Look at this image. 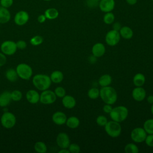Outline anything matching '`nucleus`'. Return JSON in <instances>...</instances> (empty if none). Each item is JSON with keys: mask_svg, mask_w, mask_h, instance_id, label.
Instances as JSON below:
<instances>
[{"mask_svg": "<svg viewBox=\"0 0 153 153\" xmlns=\"http://www.w3.org/2000/svg\"><path fill=\"white\" fill-rule=\"evenodd\" d=\"M16 43L13 41H5L1 45V50L5 55H13L17 51Z\"/></svg>", "mask_w": 153, "mask_h": 153, "instance_id": "obj_8", "label": "nucleus"}, {"mask_svg": "<svg viewBox=\"0 0 153 153\" xmlns=\"http://www.w3.org/2000/svg\"><path fill=\"white\" fill-rule=\"evenodd\" d=\"M7 61V58L5 55L2 53H0V67L4 66Z\"/></svg>", "mask_w": 153, "mask_h": 153, "instance_id": "obj_42", "label": "nucleus"}, {"mask_svg": "<svg viewBox=\"0 0 153 153\" xmlns=\"http://www.w3.org/2000/svg\"><path fill=\"white\" fill-rule=\"evenodd\" d=\"M112 108H113L112 107L111 105L106 103V104L103 106V111L105 113H106V114H109V113L111 112Z\"/></svg>", "mask_w": 153, "mask_h": 153, "instance_id": "obj_41", "label": "nucleus"}, {"mask_svg": "<svg viewBox=\"0 0 153 153\" xmlns=\"http://www.w3.org/2000/svg\"><path fill=\"white\" fill-rule=\"evenodd\" d=\"M69 149H67V148H62V149H60L59 151V153H69Z\"/></svg>", "mask_w": 153, "mask_h": 153, "instance_id": "obj_47", "label": "nucleus"}, {"mask_svg": "<svg viewBox=\"0 0 153 153\" xmlns=\"http://www.w3.org/2000/svg\"><path fill=\"white\" fill-rule=\"evenodd\" d=\"M0 7H1V2H0Z\"/></svg>", "mask_w": 153, "mask_h": 153, "instance_id": "obj_51", "label": "nucleus"}, {"mask_svg": "<svg viewBox=\"0 0 153 153\" xmlns=\"http://www.w3.org/2000/svg\"><path fill=\"white\" fill-rule=\"evenodd\" d=\"M133 82L136 87H142L145 82V76L143 74L137 73L133 76Z\"/></svg>", "mask_w": 153, "mask_h": 153, "instance_id": "obj_24", "label": "nucleus"}, {"mask_svg": "<svg viewBox=\"0 0 153 153\" xmlns=\"http://www.w3.org/2000/svg\"><path fill=\"white\" fill-rule=\"evenodd\" d=\"M11 100V92L4 91L0 94V107L7 106Z\"/></svg>", "mask_w": 153, "mask_h": 153, "instance_id": "obj_19", "label": "nucleus"}, {"mask_svg": "<svg viewBox=\"0 0 153 153\" xmlns=\"http://www.w3.org/2000/svg\"><path fill=\"white\" fill-rule=\"evenodd\" d=\"M29 19V15L28 13L24 10L18 11L14 19V23L18 26H23L25 25Z\"/></svg>", "mask_w": 153, "mask_h": 153, "instance_id": "obj_11", "label": "nucleus"}, {"mask_svg": "<svg viewBox=\"0 0 153 153\" xmlns=\"http://www.w3.org/2000/svg\"><path fill=\"white\" fill-rule=\"evenodd\" d=\"M99 96L105 103L111 105L116 102L118 98L116 90L110 86L102 87L99 90Z\"/></svg>", "mask_w": 153, "mask_h": 153, "instance_id": "obj_1", "label": "nucleus"}, {"mask_svg": "<svg viewBox=\"0 0 153 153\" xmlns=\"http://www.w3.org/2000/svg\"><path fill=\"white\" fill-rule=\"evenodd\" d=\"M147 101L149 103L152 104L153 103V95H149L147 97Z\"/></svg>", "mask_w": 153, "mask_h": 153, "instance_id": "obj_46", "label": "nucleus"}, {"mask_svg": "<svg viewBox=\"0 0 153 153\" xmlns=\"http://www.w3.org/2000/svg\"><path fill=\"white\" fill-rule=\"evenodd\" d=\"M16 123V118L14 114L10 112H5L1 117L2 126L7 129L13 128Z\"/></svg>", "mask_w": 153, "mask_h": 153, "instance_id": "obj_6", "label": "nucleus"}, {"mask_svg": "<svg viewBox=\"0 0 153 153\" xmlns=\"http://www.w3.org/2000/svg\"><path fill=\"white\" fill-rule=\"evenodd\" d=\"M151 113H152V115H153V103H152V105H151Z\"/></svg>", "mask_w": 153, "mask_h": 153, "instance_id": "obj_48", "label": "nucleus"}, {"mask_svg": "<svg viewBox=\"0 0 153 153\" xmlns=\"http://www.w3.org/2000/svg\"><path fill=\"white\" fill-rule=\"evenodd\" d=\"M98 82L101 87L109 86L112 82V77L109 74L103 75L99 78Z\"/></svg>", "mask_w": 153, "mask_h": 153, "instance_id": "obj_26", "label": "nucleus"}, {"mask_svg": "<svg viewBox=\"0 0 153 153\" xmlns=\"http://www.w3.org/2000/svg\"><path fill=\"white\" fill-rule=\"evenodd\" d=\"M62 105L67 109H72L76 105L75 99L71 95H65L62 97Z\"/></svg>", "mask_w": 153, "mask_h": 153, "instance_id": "obj_18", "label": "nucleus"}, {"mask_svg": "<svg viewBox=\"0 0 153 153\" xmlns=\"http://www.w3.org/2000/svg\"><path fill=\"white\" fill-rule=\"evenodd\" d=\"M108 123L107 118L104 115H99L96 118V123L98 126H105Z\"/></svg>", "mask_w": 153, "mask_h": 153, "instance_id": "obj_36", "label": "nucleus"}, {"mask_svg": "<svg viewBox=\"0 0 153 153\" xmlns=\"http://www.w3.org/2000/svg\"><path fill=\"white\" fill-rule=\"evenodd\" d=\"M143 128L148 134H153V118L146 120L143 124Z\"/></svg>", "mask_w": 153, "mask_h": 153, "instance_id": "obj_29", "label": "nucleus"}, {"mask_svg": "<svg viewBox=\"0 0 153 153\" xmlns=\"http://www.w3.org/2000/svg\"><path fill=\"white\" fill-rule=\"evenodd\" d=\"M67 120L66 115L65 113L61 111H57L52 115V120L56 124L62 126L66 123Z\"/></svg>", "mask_w": 153, "mask_h": 153, "instance_id": "obj_15", "label": "nucleus"}, {"mask_svg": "<svg viewBox=\"0 0 153 153\" xmlns=\"http://www.w3.org/2000/svg\"><path fill=\"white\" fill-rule=\"evenodd\" d=\"M79 120L76 117L72 116L67 118L66 121V126L70 128H76L79 125Z\"/></svg>", "mask_w": 153, "mask_h": 153, "instance_id": "obj_25", "label": "nucleus"}, {"mask_svg": "<svg viewBox=\"0 0 153 153\" xmlns=\"http://www.w3.org/2000/svg\"><path fill=\"white\" fill-rule=\"evenodd\" d=\"M11 19V14L8 8L0 7V23H8Z\"/></svg>", "mask_w": 153, "mask_h": 153, "instance_id": "obj_20", "label": "nucleus"}, {"mask_svg": "<svg viewBox=\"0 0 153 153\" xmlns=\"http://www.w3.org/2000/svg\"><path fill=\"white\" fill-rule=\"evenodd\" d=\"M126 2L128 4L131 5L136 4L137 3V0H126Z\"/></svg>", "mask_w": 153, "mask_h": 153, "instance_id": "obj_45", "label": "nucleus"}, {"mask_svg": "<svg viewBox=\"0 0 153 153\" xmlns=\"http://www.w3.org/2000/svg\"><path fill=\"white\" fill-rule=\"evenodd\" d=\"M1 6L6 8H10L13 4V0H0Z\"/></svg>", "mask_w": 153, "mask_h": 153, "instance_id": "obj_38", "label": "nucleus"}, {"mask_svg": "<svg viewBox=\"0 0 153 153\" xmlns=\"http://www.w3.org/2000/svg\"><path fill=\"white\" fill-rule=\"evenodd\" d=\"M121 25L120 24V22H117L115 23H114L112 25V27H113V29L114 30H117V31H119L120 30V29L121 28Z\"/></svg>", "mask_w": 153, "mask_h": 153, "instance_id": "obj_44", "label": "nucleus"}, {"mask_svg": "<svg viewBox=\"0 0 153 153\" xmlns=\"http://www.w3.org/2000/svg\"><path fill=\"white\" fill-rule=\"evenodd\" d=\"M44 41L43 37L40 35H35L30 38V43L33 46H37L42 43Z\"/></svg>", "mask_w": 153, "mask_h": 153, "instance_id": "obj_32", "label": "nucleus"}, {"mask_svg": "<svg viewBox=\"0 0 153 153\" xmlns=\"http://www.w3.org/2000/svg\"><path fill=\"white\" fill-rule=\"evenodd\" d=\"M46 19H47V18L44 14H40L38 16V17L37 18L38 22L40 23H42L45 22Z\"/></svg>", "mask_w": 153, "mask_h": 153, "instance_id": "obj_43", "label": "nucleus"}, {"mask_svg": "<svg viewBox=\"0 0 153 153\" xmlns=\"http://www.w3.org/2000/svg\"><path fill=\"white\" fill-rule=\"evenodd\" d=\"M32 83L38 90L44 91L47 90L50 87L51 80L48 75L39 74L33 76Z\"/></svg>", "mask_w": 153, "mask_h": 153, "instance_id": "obj_2", "label": "nucleus"}, {"mask_svg": "<svg viewBox=\"0 0 153 153\" xmlns=\"http://www.w3.org/2000/svg\"><path fill=\"white\" fill-rule=\"evenodd\" d=\"M40 94L35 90H29L26 94V98L27 100L32 104L37 103L39 101Z\"/></svg>", "mask_w": 153, "mask_h": 153, "instance_id": "obj_17", "label": "nucleus"}, {"mask_svg": "<svg viewBox=\"0 0 153 153\" xmlns=\"http://www.w3.org/2000/svg\"><path fill=\"white\" fill-rule=\"evenodd\" d=\"M50 77L51 82L58 84L63 81L64 76L63 74L60 71H54L51 74Z\"/></svg>", "mask_w": 153, "mask_h": 153, "instance_id": "obj_22", "label": "nucleus"}, {"mask_svg": "<svg viewBox=\"0 0 153 153\" xmlns=\"http://www.w3.org/2000/svg\"><path fill=\"white\" fill-rule=\"evenodd\" d=\"M34 149L38 153H45L47 151V145L42 141L36 142L34 145Z\"/></svg>", "mask_w": 153, "mask_h": 153, "instance_id": "obj_28", "label": "nucleus"}, {"mask_svg": "<svg viewBox=\"0 0 153 153\" xmlns=\"http://www.w3.org/2000/svg\"><path fill=\"white\" fill-rule=\"evenodd\" d=\"M5 76L7 79L10 82L16 81L19 77L16 71L13 68H10L7 70L5 72Z\"/></svg>", "mask_w": 153, "mask_h": 153, "instance_id": "obj_27", "label": "nucleus"}, {"mask_svg": "<svg viewBox=\"0 0 153 153\" xmlns=\"http://www.w3.org/2000/svg\"><path fill=\"white\" fill-rule=\"evenodd\" d=\"M104 127L106 133L112 137H117L121 134L122 128L118 122L113 120L108 121Z\"/></svg>", "mask_w": 153, "mask_h": 153, "instance_id": "obj_4", "label": "nucleus"}, {"mask_svg": "<svg viewBox=\"0 0 153 153\" xmlns=\"http://www.w3.org/2000/svg\"><path fill=\"white\" fill-rule=\"evenodd\" d=\"M128 109L124 106H118L112 108L109 113L111 118L115 121L121 123L124 121L128 117Z\"/></svg>", "mask_w": 153, "mask_h": 153, "instance_id": "obj_3", "label": "nucleus"}, {"mask_svg": "<svg viewBox=\"0 0 153 153\" xmlns=\"http://www.w3.org/2000/svg\"><path fill=\"white\" fill-rule=\"evenodd\" d=\"M115 20V16L112 12L105 13L103 17V20L104 23L106 25H111L114 23Z\"/></svg>", "mask_w": 153, "mask_h": 153, "instance_id": "obj_31", "label": "nucleus"}, {"mask_svg": "<svg viewBox=\"0 0 153 153\" xmlns=\"http://www.w3.org/2000/svg\"><path fill=\"white\" fill-rule=\"evenodd\" d=\"M54 93L57 97L62 98L66 95L65 89L62 87H57L54 90Z\"/></svg>", "mask_w": 153, "mask_h": 153, "instance_id": "obj_35", "label": "nucleus"}, {"mask_svg": "<svg viewBox=\"0 0 153 153\" xmlns=\"http://www.w3.org/2000/svg\"><path fill=\"white\" fill-rule=\"evenodd\" d=\"M87 95L91 99H96L99 96V90L97 88L93 87L88 91Z\"/></svg>", "mask_w": 153, "mask_h": 153, "instance_id": "obj_33", "label": "nucleus"}, {"mask_svg": "<svg viewBox=\"0 0 153 153\" xmlns=\"http://www.w3.org/2000/svg\"><path fill=\"white\" fill-rule=\"evenodd\" d=\"M44 1H50L51 0H44Z\"/></svg>", "mask_w": 153, "mask_h": 153, "instance_id": "obj_49", "label": "nucleus"}, {"mask_svg": "<svg viewBox=\"0 0 153 153\" xmlns=\"http://www.w3.org/2000/svg\"><path fill=\"white\" fill-rule=\"evenodd\" d=\"M106 49L105 45L101 42L96 43L91 48V53L96 57H100L104 55Z\"/></svg>", "mask_w": 153, "mask_h": 153, "instance_id": "obj_16", "label": "nucleus"}, {"mask_svg": "<svg viewBox=\"0 0 153 153\" xmlns=\"http://www.w3.org/2000/svg\"><path fill=\"white\" fill-rule=\"evenodd\" d=\"M120 36L125 39H130L133 36V30L128 26H123L119 30Z\"/></svg>", "mask_w": 153, "mask_h": 153, "instance_id": "obj_21", "label": "nucleus"}, {"mask_svg": "<svg viewBox=\"0 0 153 153\" xmlns=\"http://www.w3.org/2000/svg\"><path fill=\"white\" fill-rule=\"evenodd\" d=\"M132 97L137 102L143 100L146 97V91L142 87H136L132 91Z\"/></svg>", "mask_w": 153, "mask_h": 153, "instance_id": "obj_14", "label": "nucleus"}, {"mask_svg": "<svg viewBox=\"0 0 153 153\" xmlns=\"http://www.w3.org/2000/svg\"><path fill=\"white\" fill-rule=\"evenodd\" d=\"M56 98L57 96L54 92L47 89L42 91V92L41 93L39 101L41 103L44 105H50L55 102Z\"/></svg>", "mask_w": 153, "mask_h": 153, "instance_id": "obj_7", "label": "nucleus"}, {"mask_svg": "<svg viewBox=\"0 0 153 153\" xmlns=\"http://www.w3.org/2000/svg\"><path fill=\"white\" fill-rule=\"evenodd\" d=\"M124 151L126 153H138L139 150L136 145L129 143L125 146Z\"/></svg>", "mask_w": 153, "mask_h": 153, "instance_id": "obj_30", "label": "nucleus"}, {"mask_svg": "<svg viewBox=\"0 0 153 153\" xmlns=\"http://www.w3.org/2000/svg\"><path fill=\"white\" fill-rule=\"evenodd\" d=\"M68 149L71 153H78L80 152V146L76 143H71L69 145Z\"/></svg>", "mask_w": 153, "mask_h": 153, "instance_id": "obj_37", "label": "nucleus"}, {"mask_svg": "<svg viewBox=\"0 0 153 153\" xmlns=\"http://www.w3.org/2000/svg\"><path fill=\"white\" fill-rule=\"evenodd\" d=\"M16 43L17 48L20 49V50H24L27 47L26 42L25 41H23V40H19V41H18Z\"/></svg>", "mask_w": 153, "mask_h": 153, "instance_id": "obj_40", "label": "nucleus"}, {"mask_svg": "<svg viewBox=\"0 0 153 153\" xmlns=\"http://www.w3.org/2000/svg\"><path fill=\"white\" fill-rule=\"evenodd\" d=\"M147 133L142 127H136L133 129L131 132V139L136 143H140L145 141Z\"/></svg>", "mask_w": 153, "mask_h": 153, "instance_id": "obj_10", "label": "nucleus"}, {"mask_svg": "<svg viewBox=\"0 0 153 153\" xmlns=\"http://www.w3.org/2000/svg\"><path fill=\"white\" fill-rule=\"evenodd\" d=\"M120 38L121 36L119 31L112 29L106 33L105 35V41L108 45L115 46L119 42Z\"/></svg>", "mask_w": 153, "mask_h": 153, "instance_id": "obj_9", "label": "nucleus"}, {"mask_svg": "<svg viewBox=\"0 0 153 153\" xmlns=\"http://www.w3.org/2000/svg\"><path fill=\"white\" fill-rule=\"evenodd\" d=\"M115 0H100L99 3L100 10L103 13L111 12L115 8Z\"/></svg>", "mask_w": 153, "mask_h": 153, "instance_id": "obj_13", "label": "nucleus"}, {"mask_svg": "<svg viewBox=\"0 0 153 153\" xmlns=\"http://www.w3.org/2000/svg\"><path fill=\"white\" fill-rule=\"evenodd\" d=\"M151 1H153V0H151Z\"/></svg>", "mask_w": 153, "mask_h": 153, "instance_id": "obj_52", "label": "nucleus"}, {"mask_svg": "<svg viewBox=\"0 0 153 153\" xmlns=\"http://www.w3.org/2000/svg\"><path fill=\"white\" fill-rule=\"evenodd\" d=\"M11 100L15 102L20 101L22 98V93L19 90H14L11 92Z\"/></svg>", "mask_w": 153, "mask_h": 153, "instance_id": "obj_34", "label": "nucleus"}, {"mask_svg": "<svg viewBox=\"0 0 153 153\" xmlns=\"http://www.w3.org/2000/svg\"><path fill=\"white\" fill-rule=\"evenodd\" d=\"M19 77L24 80H27L32 76V68L27 64L22 63L19 64L16 69Z\"/></svg>", "mask_w": 153, "mask_h": 153, "instance_id": "obj_5", "label": "nucleus"}, {"mask_svg": "<svg viewBox=\"0 0 153 153\" xmlns=\"http://www.w3.org/2000/svg\"><path fill=\"white\" fill-rule=\"evenodd\" d=\"M59 13L58 10L55 8H47L45 12L44 15L46 18L49 20H54L58 17Z\"/></svg>", "mask_w": 153, "mask_h": 153, "instance_id": "obj_23", "label": "nucleus"}, {"mask_svg": "<svg viewBox=\"0 0 153 153\" xmlns=\"http://www.w3.org/2000/svg\"><path fill=\"white\" fill-rule=\"evenodd\" d=\"M145 142L148 146L153 147V134H149V135L146 136Z\"/></svg>", "mask_w": 153, "mask_h": 153, "instance_id": "obj_39", "label": "nucleus"}, {"mask_svg": "<svg viewBox=\"0 0 153 153\" xmlns=\"http://www.w3.org/2000/svg\"><path fill=\"white\" fill-rule=\"evenodd\" d=\"M56 143L59 147L62 148H68L70 145V139L66 133H59L56 137Z\"/></svg>", "mask_w": 153, "mask_h": 153, "instance_id": "obj_12", "label": "nucleus"}, {"mask_svg": "<svg viewBox=\"0 0 153 153\" xmlns=\"http://www.w3.org/2000/svg\"><path fill=\"white\" fill-rule=\"evenodd\" d=\"M96 1H100V0H96Z\"/></svg>", "mask_w": 153, "mask_h": 153, "instance_id": "obj_50", "label": "nucleus"}]
</instances>
